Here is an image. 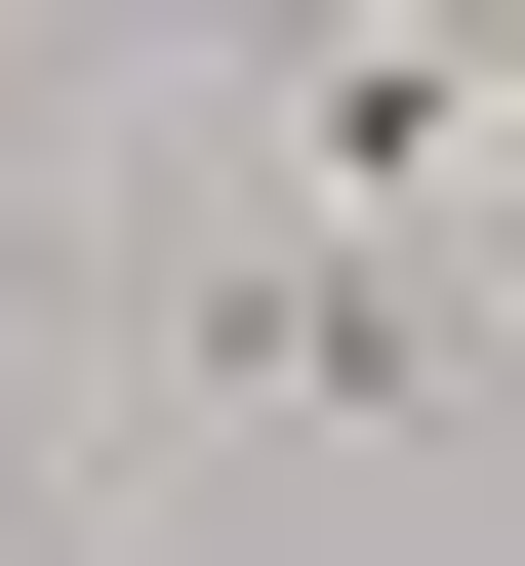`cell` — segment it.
<instances>
[{
    "mask_svg": "<svg viewBox=\"0 0 525 566\" xmlns=\"http://www.w3.org/2000/svg\"><path fill=\"white\" fill-rule=\"evenodd\" d=\"M243 122L324 163V243H364V202H444L525 122V41H485V0H243Z\"/></svg>",
    "mask_w": 525,
    "mask_h": 566,
    "instance_id": "cell-1",
    "label": "cell"
},
{
    "mask_svg": "<svg viewBox=\"0 0 525 566\" xmlns=\"http://www.w3.org/2000/svg\"><path fill=\"white\" fill-rule=\"evenodd\" d=\"M444 365H485V324H444L405 243H243L202 283V405H444Z\"/></svg>",
    "mask_w": 525,
    "mask_h": 566,
    "instance_id": "cell-2",
    "label": "cell"
}]
</instances>
